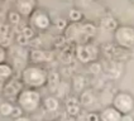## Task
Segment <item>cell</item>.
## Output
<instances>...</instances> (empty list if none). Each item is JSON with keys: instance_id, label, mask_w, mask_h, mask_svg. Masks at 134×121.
<instances>
[{"instance_id": "cell-1", "label": "cell", "mask_w": 134, "mask_h": 121, "mask_svg": "<svg viewBox=\"0 0 134 121\" xmlns=\"http://www.w3.org/2000/svg\"><path fill=\"white\" fill-rule=\"evenodd\" d=\"M48 72L39 64H30L27 66L22 71V82L25 87L30 88H41L47 84Z\"/></svg>"}, {"instance_id": "cell-2", "label": "cell", "mask_w": 134, "mask_h": 121, "mask_svg": "<svg viewBox=\"0 0 134 121\" xmlns=\"http://www.w3.org/2000/svg\"><path fill=\"white\" fill-rule=\"evenodd\" d=\"M15 102L23 110V112L33 113L42 105V97L37 88L25 87L19 92V95L15 98Z\"/></svg>"}, {"instance_id": "cell-3", "label": "cell", "mask_w": 134, "mask_h": 121, "mask_svg": "<svg viewBox=\"0 0 134 121\" xmlns=\"http://www.w3.org/2000/svg\"><path fill=\"white\" fill-rule=\"evenodd\" d=\"M114 38L116 44L121 48H132L134 45V28L129 25H120L115 28Z\"/></svg>"}, {"instance_id": "cell-4", "label": "cell", "mask_w": 134, "mask_h": 121, "mask_svg": "<svg viewBox=\"0 0 134 121\" xmlns=\"http://www.w3.org/2000/svg\"><path fill=\"white\" fill-rule=\"evenodd\" d=\"M113 106L121 113H130L134 108V98L130 93L119 92L113 100Z\"/></svg>"}, {"instance_id": "cell-5", "label": "cell", "mask_w": 134, "mask_h": 121, "mask_svg": "<svg viewBox=\"0 0 134 121\" xmlns=\"http://www.w3.org/2000/svg\"><path fill=\"white\" fill-rule=\"evenodd\" d=\"M29 20H30L32 27L34 29L41 30V32L47 30L51 27V24H52V20H51L49 15L47 14L44 10H42V9H36L29 15Z\"/></svg>"}, {"instance_id": "cell-6", "label": "cell", "mask_w": 134, "mask_h": 121, "mask_svg": "<svg viewBox=\"0 0 134 121\" xmlns=\"http://www.w3.org/2000/svg\"><path fill=\"white\" fill-rule=\"evenodd\" d=\"M23 82L22 80H13V77L10 80H8L7 82H4V87H3V95L4 97L8 100H15L16 96L19 95V92L23 90Z\"/></svg>"}, {"instance_id": "cell-7", "label": "cell", "mask_w": 134, "mask_h": 121, "mask_svg": "<svg viewBox=\"0 0 134 121\" xmlns=\"http://www.w3.org/2000/svg\"><path fill=\"white\" fill-rule=\"evenodd\" d=\"M37 0H15V10L24 18H29V15L37 9Z\"/></svg>"}, {"instance_id": "cell-8", "label": "cell", "mask_w": 134, "mask_h": 121, "mask_svg": "<svg viewBox=\"0 0 134 121\" xmlns=\"http://www.w3.org/2000/svg\"><path fill=\"white\" fill-rule=\"evenodd\" d=\"M95 48L91 45H79L76 49V54L77 58L81 60L82 63H87L90 60H92L95 58V54H92V51Z\"/></svg>"}, {"instance_id": "cell-9", "label": "cell", "mask_w": 134, "mask_h": 121, "mask_svg": "<svg viewBox=\"0 0 134 121\" xmlns=\"http://www.w3.org/2000/svg\"><path fill=\"white\" fill-rule=\"evenodd\" d=\"M121 115L123 113L118 111L114 106H110L103 110V112L99 116H100V120L103 121H121Z\"/></svg>"}, {"instance_id": "cell-10", "label": "cell", "mask_w": 134, "mask_h": 121, "mask_svg": "<svg viewBox=\"0 0 134 121\" xmlns=\"http://www.w3.org/2000/svg\"><path fill=\"white\" fill-rule=\"evenodd\" d=\"M14 75V71H13V67L5 62L0 63V82H7L8 80H10Z\"/></svg>"}, {"instance_id": "cell-11", "label": "cell", "mask_w": 134, "mask_h": 121, "mask_svg": "<svg viewBox=\"0 0 134 121\" xmlns=\"http://www.w3.org/2000/svg\"><path fill=\"white\" fill-rule=\"evenodd\" d=\"M29 59L32 63H34V64H41V63H43L46 60L48 59V56H47V53L46 51H42V49H33V51H30L29 53Z\"/></svg>"}, {"instance_id": "cell-12", "label": "cell", "mask_w": 134, "mask_h": 121, "mask_svg": "<svg viewBox=\"0 0 134 121\" xmlns=\"http://www.w3.org/2000/svg\"><path fill=\"white\" fill-rule=\"evenodd\" d=\"M42 105L48 112H56L60 108V101L54 96H48L44 100H42Z\"/></svg>"}, {"instance_id": "cell-13", "label": "cell", "mask_w": 134, "mask_h": 121, "mask_svg": "<svg viewBox=\"0 0 134 121\" xmlns=\"http://www.w3.org/2000/svg\"><path fill=\"white\" fill-rule=\"evenodd\" d=\"M12 44V35H10V29L5 24L0 25V45L4 48Z\"/></svg>"}, {"instance_id": "cell-14", "label": "cell", "mask_w": 134, "mask_h": 121, "mask_svg": "<svg viewBox=\"0 0 134 121\" xmlns=\"http://www.w3.org/2000/svg\"><path fill=\"white\" fill-rule=\"evenodd\" d=\"M13 108H14V105L10 101L1 102L0 104V115L4 116V117H10V115L13 112Z\"/></svg>"}, {"instance_id": "cell-15", "label": "cell", "mask_w": 134, "mask_h": 121, "mask_svg": "<svg viewBox=\"0 0 134 121\" xmlns=\"http://www.w3.org/2000/svg\"><path fill=\"white\" fill-rule=\"evenodd\" d=\"M83 18L82 15V11L79 10V9H71L68 11V20L71 23H80Z\"/></svg>"}, {"instance_id": "cell-16", "label": "cell", "mask_w": 134, "mask_h": 121, "mask_svg": "<svg viewBox=\"0 0 134 121\" xmlns=\"http://www.w3.org/2000/svg\"><path fill=\"white\" fill-rule=\"evenodd\" d=\"M67 111H68V113H77L80 111L79 101L76 98H70L67 101Z\"/></svg>"}, {"instance_id": "cell-17", "label": "cell", "mask_w": 134, "mask_h": 121, "mask_svg": "<svg viewBox=\"0 0 134 121\" xmlns=\"http://www.w3.org/2000/svg\"><path fill=\"white\" fill-rule=\"evenodd\" d=\"M92 101H94V97H92V93H91L90 91L83 92V93L81 95V97H80V102H81L82 105H85V106L91 105V104H92Z\"/></svg>"}, {"instance_id": "cell-18", "label": "cell", "mask_w": 134, "mask_h": 121, "mask_svg": "<svg viewBox=\"0 0 134 121\" xmlns=\"http://www.w3.org/2000/svg\"><path fill=\"white\" fill-rule=\"evenodd\" d=\"M8 18H9V22L12 23V24H19V23H20L22 15L15 10V11H10L9 15H8Z\"/></svg>"}, {"instance_id": "cell-19", "label": "cell", "mask_w": 134, "mask_h": 121, "mask_svg": "<svg viewBox=\"0 0 134 121\" xmlns=\"http://www.w3.org/2000/svg\"><path fill=\"white\" fill-rule=\"evenodd\" d=\"M20 34H22V35H24V37L29 40L30 38H33V35H34V32H33V29H32V28H29V27H25V28H23V30L20 32Z\"/></svg>"}, {"instance_id": "cell-20", "label": "cell", "mask_w": 134, "mask_h": 121, "mask_svg": "<svg viewBox=\"0 0 134 121\" xmlns=\"http://www.w3.org/2000/svg\"><path fill=\"white\" fill-rule=\"evenodd\" d=\"M22 113H24V112H23V110L18 105H16V106H14L13 112H12V115H10V117H14V119H16V117H20V116H22Z\"/></svg>"}, {"instance_id": "cell-21", "label": "cell", "mask_w": 134, "mask_h": 121, "mask_svg": "<svg viewBox=\"0 0 134 121\" xmlns=\"http://www.w3.org/2000/svg\"><path fill=\"white\" fill-rule=\"evenodd\" d=\"M7 57H8L7 49H5L3 45H0V63L5 62V60H7Z\"/></svg>"}, {"instance_id": "cell-22", "label": "cell", "mask_w": 134, "mask_h": 121, "mask_svg": "<svg viewBox=\"0 0 134 121\" xmlns=\"http://www.w3.org/2000/svg\"><path fill=\"white\" fill-rule=\"evenodd\" d=\"M56 25H57V28H60V29H66L68 23H67V20H65V19H58L57 23H56Z\"/></svg>"}, {"instance_id": "cell-23", "label": "cell", "mask_w": 134, "mask_h": 121, "mask_svg": "<svg viewBox=\"0 0 134 121\" xmlns=\"http://www.w3.org/2000/svg\"><path fill=\"white\" fill-rule=\"evenodd\" d=\"M87 120H100V116L99 115H96V113H89L87 115V117H86Z\"/></svg>"}]
</instances>
